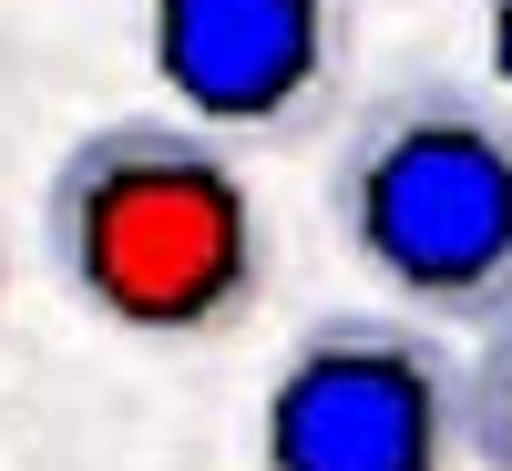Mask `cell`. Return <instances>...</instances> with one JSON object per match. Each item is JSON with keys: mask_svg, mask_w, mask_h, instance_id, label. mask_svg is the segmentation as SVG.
I'll return each mask as SVG.
<instances>
[{"mask_svg": "<svg viewBox=\"0 0 512 471\" xmlns=\"http://www.w3.org/2000/svg\"><path fill=\"white\" fill-rule=\"evenodd\" d=\"M41 256L93 328L216 349L267 297V205L236 144L175 113H113L41 175Z\"/></svg>", "mask_w": 512, "mask_h": 471, "instance_id": "obj_1", "label": "cell"}, {"mask_svg": "<svg viewBox=\"0 0 512 471\" xmlns=\"http://www.w3.org/2000/svg\"><path fill=\"white\" fill-rule=\"evenodd\" d=\"M318 205L390 318L472 349L512 328V113L472 72L410 62L359 93L328 144Z\"/></svg>", "mask_w": 512, "mask_h": 471, "instance_id": "obj_2", "label": "cell"}, {"mask_svg": "<svg viewBox=\"0 0 512 471\" xmlns=\"http://www.w3.org/2000/svg\"><path fill=\"white\" fill-rule=\"evenodd\" d=\"M256 471H472V359L390 308H328L256 390Z\"/></svg>", "mask_w": 512, "mask_h": 471, "instance_id": "obj_3", "label": "cell"}, {"mask_svg": "<svg viewBox=\"0 0 512 471\" xmlns=\"http://www.w3.org/2000/svg\"><path fill=\"white\" fill-rule=\"evenodd\" d=\"M144 72L216 144H287L349 82V0H144Z\"/></svg>", "mask_w": 512, "mask_h": 471, "instance_id": "obj_4", "label": "cell"}, {"mask_svg": "<svg viewBox=\"0 0 512 471\" xmlns=\"http://www.w3.org/2000/svg\"><path fill=\"white\" fill-rule=\"evenodd\" d=\"M472 471H512V328L472 349Z\"/></svg>", "mask_w": 512, "mask_h": 471, "instance_id": "obj_5", "label": "cell"}, {"mask_svg": "<svg viewBox=\"0 0 512 471\" xmlns=\"http://www.w3.org/2000/svg\"><path fill=\"white\" fill-rule=\"evenodd\" d=\"M482 93L512 113V0H482Z\"/></svg>", "mask_w": 512, "mask_h": 471, "instance_id": "obj_6", "label": "cell"}]
</instances>
